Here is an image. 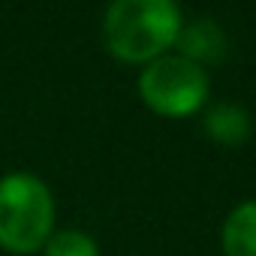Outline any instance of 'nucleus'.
Listing matches in <instances>:
<instances>
[{
  "label": "nucleus",
  "instance_id": "1",
  "mask_svg": "<svg viewBox=\"0 0 256 256\" xmlns=\"http://www.w3.org/2000/svg\"><path fill=\"white\" fill-rule=\"evenodd\" d=\"M181 24L175 0H114L102 16V46L118 60L151 64L175 46Z\"/></svg>",
  "mask_w": 256,
  "mask_h": 256
},
{
  "label": "nucleus",
  "instance_id": "2",
  "mask_svg": "<svg viewBox=\"0 0 256 256\" xmlns=\"http://www.w3.org/2000/svg\"><path fill=\"white\" fill-rule=\"evenodd\" d=\"M54 232V196L48 184L30 172H6L0 178V247L28 256L46 247Z\"/></svg>",
  "mask_w": 256,
  "mask_h": 256
},
{
  "label": "nucleus",
  "instance_id": "3",
  "mask_svg": "<svg viewBox=\"0 0 256 256\" xmlns=\"http://www.w3.org/2000/svg\"><path fill=\"white\" fill-rule=\"evenodd\" d=\"M208 88L211 78L205 66L193 64L178 52L154 58L139 72V96L145 100V106L166 118H184L202 108L208 100Z\"/></svg>",
  "mask_w": 256,
  "mask_h": 256
},
{
  "label": "nucleus",
  "instance_id": "4",
  "mask_svg": "<svg viewBox=\"0 0 256 256\" xmlns=\"http://www.w3.org/2000/svg\"><path fill=\"white\" fill-rule=\"evenodd\" d=\"M175 46H178V54L190 58L199 66H205L211 60H223L226 52H229L226 30L214 18H208V16H199L193 22H184L181 30H178Z\"/></svg>",
  "mask_w": 256,
  "mask_h": 256
},
{
  "label": "nucleus",
  "instance_id": "5",
  "mask_svg": "<svg viewBox=\"0 0 256 256\" xmlns=\"http://www.w3.org/2000/svg\"><path fill=\"white\" fill-rule=\"evenodd\" d=\"M205 133L220 145H244L253 133V118L238 102H214L205 112Z\"/></svg>",
  "mask_w": 256,
  "mask_h": 256
},
{
  "label": "nucleus",
  "instance_id": "6",
  "mask_svg": "<svg viewBox=\"0 0 256 256\" xmlns=\"http://www.w3.org/2000/svg\"><path fill=\"white\" fill-rule=\"evenodd\" d=\"M226 256H256V199L238 202L220 229Z\"/></svg>",
  "mask_w": 256,
  "mask_h": 256
},
{
  "label": "nucleus",
  "instance_id": "7",
  "mask_svg": "<svg viewBox=\"0 0 256 256\" xmlns=\"http://www.w3.org/2000/svg\"><path fill=\"white\" fill-rule=\"evenodd\" d=\"M42 253L46 256H100V247L82 229H54Z\"/></svg>",
  "mask_w": 256,
  "mask_h": 256
}]
</instances>
